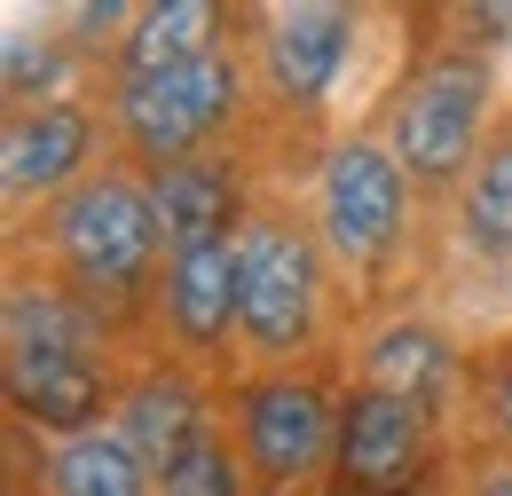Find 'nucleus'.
<instances>
[{
  "label": "nucleus",
  "mask_w": 512,
  "mask_h": 496,
  "mask_svg": "<svg viewBox=\"0 0 512 496\" xmlns=\"http://www.w3.org/2000/svg\"><path fill=\"white\" fill-rule=\"evenodd\" d=\"M166 496H237V465H229V449H221V441H197L190 465L166 481Z\"/></svg>",
  "instance_id": "obj_18"
},
{
  "label": "nucleus",
  "mask_w": 512,
  "mask_h": 496,
  "mask_svg": "<svg viewBox=\"0 0 512 496\" xmlns=\"http://www.w3.org/2000/svg\"><path fill=\"white\" fill-rule=\"evenodd\" d=\"M213 24H221V8L213 0H166V8H142L127 32V63L134 79H150V71H182V63H205L213 56Z\"/></svg>",
  "instance_id": "obj_14"
},
{
  "label": "nucleus",
  "mask_w": 512,
  "mask_h": 496,
  "mask_svg": "<svg viewBox=\"0 0 512 496\" xmlns=\"http://www.w3.org/2000/svg\"><path fill=\"white\" fill-rule=\"evenodd\" d=\"M8 394L48 434H95V323L64 292H16L8 300Z\"/></svg>",
  "instance_id": "obj_1"
},
{
  "label": "nucleus",
  "mask_w": 512,
  "mask_h": 496,
  "mask_svg": "<svg viewBox=\"0 0 512 496\" xmlns=\"http://www.w3.org/2000/svg\"><path fill=\"white\" fill-rule=\"evenodd\" d=\"M465 237L497 260H512V142H497L481 158L473 189H465Z\"/></svg>",
  "instance_id": "obj_17"
},
{
  "label": "nucleus",
  "mask_w": 512,
  "mask_h": 496,
  "mask_svg": "<svg viewBox=\"0 0 512 496\" xmlns=\"http://www.w3.org/2000/svg\"><path fill=\"white\" fill-rule=\"evenodd\" d=\"M323 237L355 268L386 260V245L402 237V166L379 142H339L323 158Z\"/></svg>",
  "instance_id": "obj_6"
},
{
  "label": "nucleus",
  "mask_w": 512,
  "mask_h": 496,
  "mask_svg": "<svg viewBox=\"0 0 512 496\" xmlns=\"http://www.w3.org/2000/svg\"><path fill=\"white\" fill-rule=\"evenodd\" d=\"M237 331L253 339L260 355H284L308 339V315H316V260L292 229L253 221L237 237Z\"/></svg>",
  "instance_id": "obj_5"
},
{
  "label": "nucleus",
  "mask_w": 512,
  "mask_h": 496,
  "mask_svg": "<svg viewBox=\"0 0 512 496\" xmlns=\"http://www.w3.org/2000/svg\"><path fill=\"white\" fill-rule=\"evenodd\" d=\"M323 441H331V418H323V394L300 386V378H268L253 386V410H245V449L268 481H300L316 473Z\"/></svg>",
  "instance_id": "obj_8"
},
{
  "label": "nucleus",
  "mask_w": 512,
  "mask_h": 496,
  "mask_svg": "<svg viewBox=\"0 0 512 496\" xmlns=\"http://www.w3.org/2000/svg\"><path fill=\"white\" fill-rule=\"evenodd\" d=\"M229 111H237V63H229V56H205V63H182V71L127 79V95H119V119H127L134 150H150L158 166H182Z\"/></svg>",
  "instance_id": "obj_3"
},
{
  "label": "nucleus",
  "mask_w": 512,
  "mask_h": 496,
  "mask_svg": "<svg viewBox=\"0 0 512 496\" xmlns=\"http://www.w3.org/2000/svg\"><path fill=\"white\" fill-rule=\"evenodd\" d=\"M119 441H127L134 457L150 465V473H182L190 465V449L205 434H197V394H190V378H142L127 394V426H119Z\"/></svg>",
  "instance_id": "obj_11"
},
{
  "label": "nucleus",
  "mask_w": 512,
  "mask_h": 496,
  "mask_svg": "<svg viewBox=\"0 0 512 496\" xmlns=\"http://www.w3.org/2000/svg\"><path fill=\"white\" fill-rule=\"evenodd\" d=\"M497 426H505V434H512V363H505V371H497Z\"/></svg>",
  "instance_id": "obj_19"
},
{
  "label": "nucleus",
  "mask_w": 512,
  "mask_h": 496,
  "mask_svg": "<svg viewBox=\"0 0 512 496\" xmlns=\"http://www.w3.org/2000/svg\"><path fill=\"white\" fill-rule=\"evenodd\" d=\"M347 40H355L347 8H284L268 24V79H276V95L284 103H323L339 63H347Z\"/></svg>",
  "instance_id": "obj_9"
},
{
  "label": "nucleus",
  "mask_w": 512,
  "mask_h": 496,
  "mask_svg": "<svg viewBox=\"0 0 512 496\" xmlns=\"http://www.w3.org/2000/svg\"><path fill=\"white\" fill-rule=\"evenodd\" d=\"M87 158V119L71 103H48V111H24L8 126V189L32 197V189H56L64 174H79Z\"/></svg>",
  "instance_id": "obj_13"
},
{
  "label": "nucleus",
  "mask_w": 512,
  "mask_h": 496,
  "mask_svg": "<svg viewBox=\"0 0 512 496\" xmlns=\"http://www.w3.org/2000/svg\"><path fill=\"white\" fill-rule=\"evenodd\" d=\"M237 237H213V245L174 252L166 268V315L190 347H221V331L237 323Z\"/></svg>",
  "instance_id": "obj_10"
},
{
  "label": "nucleus",
  "mask_w": 512,
  "mask_h": 496,
  "mask_svg": "<svg viewBox=\"0 0 512 496\" xmlns=\"http://www.w3.org/2000/svg\"><path fill=\"white\" fill-rule=\"evenodd\" d=\"M150 213H158V237L174 252L213 245L221 221H229V174L213 158H182V166H158L150 182Z\"/></svg>",
  "instance_id": "obj_12"
},
{
  "label": "nucleus",
  "mask_w": 512,
  "mask_h": 496,
  "mask_svg": "<svg viewBox=\"0 0 512 496\" xmlns=\"http://www.w3.org/2000/svg\"><path fill=\"white\" fill-rule=\"evenodd\" d=\"M56 245H64L71 276L95 284V292H127L142 276V260L158 245V213H150V189L134 182H87L64 197L56 213Z\"/></svg>",
  "instance_id": "obj_4"
},
{
  "label": "nucleus",
  "mask_w": 512,
  "mask_h": 496,
  "mask_svg": "<svg viewBox=\"0 0 512 496\" xmlns=\"http://www.w3.org/2000/svg\"><path fill=\"white\" fill-rule=\"evenodd\" d=\"M442 378H449V347L426 323H394V331L371 339V386L402 394V402H426Z\"/></svg>",
  "instance_id": "obj_16"
},
{
  "label": "nucleus",
  "mask_w": 512,
  "mask_h": 496,
  "mask_svg": "<svg viewBox=\"0 0 512 496\" xmlns=\"http://www.w3.org/2000/svg\"><path fill=\"white\" fill-rule=\"evenodd\" d=\"M481 496H512V465H505V473H489V481H481Z\"/></svg>",
  "instance_id": "obj_20"
},
{
  "label": "nucleus",
  "mask_w": 512,
  "mask_h": 496,
  "mask_svg": "<svg viewBox=\"0 0 512 496\" xmlns=\"http://www.w3.org/2000/svg\"><path fill=\"white\" fill-rule=\"evenodd\" d=\"M418 441H426L418 402H402L386 386H363L347 402V418H339V473H347V489L355 496H402L410 473H418Z\"/></svg>",
  "instance_id": "obj_7"
},
{
  "label": "nucleus",
  "mask_w": 512,
  "mask_h": 496,
  "mask_svg": "<svg viewBox=\"0 0 512 496\" xmlns=\"http://www.w3.org/2000/svg\"><path fill=\"white\" fill-rule=\"evenodd\" d=\"M481 95H489L481 63H465V56L426 63L394 103V166L418 174V182H449L481 142Z\"/></svg>",
  "instance_id": "obj_2"
},
{
  "label": "nucleus",
  "mask_w": 512,
  "mask_h": 496,
  "mask_svg": "<svg viewBox=\"0 0 512 496\" xmlns=\"http://www.w3.org/2000/svg\"><path fill=\"white\" fill-rule=\"evenodd\" d=\"M56 496H150V465L119 434H79L56 449Z\"/></svg>",
  "instance_id": "obj_15"
}]
</instances>
